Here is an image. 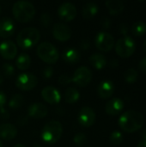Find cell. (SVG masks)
Listing matches in <instances>:
<instances>
[{"label":"cell","mask_w":146,"mask_h":147,"mask_svg":"<svg viewBox=\"0 0 146 147\" xmlns=\"http://www.w3.org/2000/svg\"><path fill=\"white\" fill-rule=\"evenodd\" d=\"M144 121V116L141 113L135 110H128L120 117L119 126L126 133H134L142 127Z\"/></svg>","instance_id":"cell-1"},{"label":"cell","mask_w":146,"mask_h":147,"mask_svg":"<svg viewBox=\"0 0 146 147\" xmlns=\"http://www.w3.org/2000/svg\"><path fill=\"white\" fill-rule=\"evenodd\" d=\"M40 39V31L34 27L24 28L16 36V43L19 47L23 50L31 49L34 47Z\"/></svg>","instance_id":"cell-2"},{"label":"cell","mask_w":146,"mask_h":147,"mask_svg":"<svg viewBox=\"0 0 146 147\" xmlns=\"http://www.w3.org/2000/svg\"><path fill=\"white\" fill-rule=\"evenodd\" d=\"M35 8L34 4L28 1H16L12 7V13L15 18L22 23L30 22L35 16Z\"/></svg>","instance_id":"cell-3"},{"label":"cell","mask_w":146,"mask_h":147,"mask_svg":"<svg viewBox=\"0 0 146 147\" xmlns=\"http://www.w3.org/2000/svg\"><path fill=\"white\" fill-rule=\"evenodd\" d=\"M63 134V126L58 121H51L47 122L41 130V139L47 144H54L58 142Z\"/></svg>","instance_id":"cell-4"},{"label":"cell","mask_w":146,"mask_h":147,"mask_svg":"<svg viewBox=\"0 0 146 147\" xmlns=\"http://www.w3.org/2000/svg\"><path fill=\"white\" fill-rule=\"evenodd\" d=\"M36 52L39 58L49 65L55 64L59 57V53L56 47L47 41L40 43L37 47Z\"/></svg>","instance_id":"cell-5"},{"label":"cell","mask_w":146,"mask_h":147,"mask_svg":"<svg viewBox=\"0 0 146 147\" xmlns=\"http://www.w3.org/2000/svg\"><path fill=\"white\" fill-rule=\"evenodd\" d=\"M136 49V44L130 36H124L118 40L115 44L116 53L121 58H129L133 54Z\"/></svg>","instance_id":"cell-6"},{"label":"cell","mask_w":146,"mask_h":147,"mask_svg":"<svg viewBox=\"0 0 146 147\" xmlns=\"http://www.w3.org/2000/svg\"><path fill=\"white\" fill-rule=\"evenodd\" d=\"M15 86L22 91H29L36 87L38 84L37 78L29 72L19 74L15 79Z\"/></svg>","instance_id":"cell-7"},{"label":"cell","mask_w":146,"mask_h":147,"mask_svg":"<svg viewBox=\"0 0 146 147\" xmlns=\"http://www.w3.org/2000/svg\"><path fill=\"white\" fill-rule=\"evenodd\" d=\"M71 79L72 82L77 86L85 87L91 82L92 71L87 66H80L74 71Z\"/></svg>","instance_id":"cell-8"},{"label":"cell","mask_w":146,"mask_h":147,"mask_svg":"<svg viewBox=\"0 0 146 147\" xmlns=\"http://www.w3.org/2000/svg\"><path fill=\"white\" fill-rule=\"evenodd\" d=\"M95 44L97 49L102 52H109L114 46V39L108 32H99L95 38Z\"/></svg>","instance_id":"cell-9"},{"label":"cell","mask_w":146,"mask_h":147,"mask_svg":"<svg viewBox=\"0 0 146 147\" xmlns=\"http://www.w3.org/2000/svg\"><path fill=\"white\" fill-rule=\"evenodd\" d=\"M96 120V114L90 107H83L80 109L77 116L78 123L84 127L93 126Z\"/></svg>","instance_id":"cell-10"},{"label":"cell","mask_w":146,"mask_h":147,"mask_svg":"<svg viewBox=\"0 0 146 147\" xmlns=\"http://www.w3.org/2000/svg\"><path fill=\"white\" fill-rule=\"evenodd\" d=\"M77 7L70 2L64 3L58 8V15L59 18L65 22H71L77 16Z\"/></svg>","instance_id":"cell-11"},{"label":"cell","mask_w":146,"mask_h":147,"mask_svg":"<svg viewBox=\"0 0 146 147\" xmlns=\"http://www.w3.org/2000/svg\"><path fill=\"white\" fill-rule=\"evenodd\" d=\"M71 28L63 22H58L52 28V36L59 41H67L71 39Z\"/></svg>","instance_id":"cell-12"},{"label":"cell","mask_w":146,"mask_h":147,"mask_svg":"<svg viewBox=\"0 0 146 147\" xmlns=\"http://www.w3.org/2000/svg\"><path fill=\"white\" fill-rule=\"evenodd\" d=\"M17 54V47L10 40H3L0 43V55L8 60L14 59Z\"/></svg>","instance_id":"cell-13"},{"label":"cell","mask_w":146,"mask_h":147,"mask_svg":"<svg viewBox=\"0 0 146 147\" xmlns=\"http://www.w3.org/2000/svg\"><path fill=\"white\" fill-rule=\"evenodd\" d=\"M41 97L50 104H58L61 101V94L53 86H46L41 90Z\"/></svg>","instance_id":"cell-14"},{"label":"cell","mask_w":146,"mask_h":147,"mask_svg":"<svg viewBox=\"0 0 146 147\" xmlns=\"http://www.w3.org/2000/svg\"><path fill=\"white\" fill-rule=\"evenodd\" d=\"M15 30V24L10 17H3L0 19V37L9 38Z\"/></svg>","instance_id":"cell-15"},{"label":"cell","mask_w":146,"mask_h":147,"mask_svg":"<svg viewBox=\"0 0 146 147\" xmlns=\"http://www.w3.org/2000/svg\"><path fill=\"white\" fill-rule=\"evenodd\" d=\"M48 109L41 102H33L28 108V116L35 119H41L47 115Z\"/></svg>","instance_id":"cell-16"},{"label":"cell","mask_w":146,"mask_h":147,"mask_svg":"<svg viewBox=\"0 0 146 147\" xmlns=\"http://www.w3.org/2000/svg\"><path fill=\"white\" fill-rule=\"evenodd\" d=\"M114 84L110 80L102 81L97 87V94L102 99H108L111 97L114 92Z\"/></svg>","instance_id":"cell-17"},{"label":"cell","mask_w":146,"mask_h":147,"mask_svg":"<svg viewBox=\"0 0 146 147\" xmlns=\"http://www.w3.org/2000/svg\"><path fill=\"white\" fill-rule=\"evenodd\" d=\"M124 109V102L121 99L114 97L108 102L105 107L106 113L108 115L114 116L119 115Z\"/></svg>","instance_id":"cell-18"},{"label":"cell","mask_w":146,"mask_h":147,"mask_svg":"<svg viewBox=\"0 0 146 147\" xmlns=\"http://www.w3.org/2000/svg\"><path fill=\"white\" fill-rule=\"evenodd\" d=\"M17 135L16 127L10 123L0 125V138L3 140H12Z\"/></svg>","instance_id":"cell-19"},{"label":"cell","mask_w":146,"mask_h":147,"mask_svg":"<svg viewBox=\"0 0 146 147\" xmlns=\"http://www.w3.org/2000/svg\"><path fill=\"white\" fill-rule=\"evenodd\" d=\"M62 59L65 63L68 64H77L81 59V54L77 49L67 48L62 53Z\"/></svg>","instance_id":"cell-20"},{"label":"cell","mask_w":146,"mask_h":147,"mask_svg":"<svg viewBox=\"0 0 146 147\" xmlns=\"http://www.w3.org/2000/svg\"><path fill=\"white\" fill-rule=\"evenodd\" d=\"M89 63L96 70H102L107 65L108 61L103 54L100 53H95L89 57Z\"/></svg>","instance_id":"cell-21"},{"label":"cell","mask_w":146,"mask_h":147,"mask_svg":"<svg viewBox=\"0 0 146 147\" xmlns=\"http://www.w3.org/2000/svg\"><path fill=\"white\" fill-rule=\"evenodd\" d=\"M98 5L94 2L85 3L82 8V16L84 19H90L98 13Z\"/></svg>","instance_id":"cell-22"},{"label":"cell","mask_w":146,"mask_h":147,"mask_svg":"<svg viewBox=\"0 0 146 147\" xmlns=\"http://www.w3.org/2000/svg\"><path fill=\"white\" fill-rule=\"evenodd\" d=\"M105 4L109 13L113 16L119 15L124 10V3L120 0H108Z\"/></svg>","instance_id":"cell-23"},{"label":"cell","mask_w":146,"mask_h":147,"mask_svg":"<svg viewBox=\"0 0 146 147\" xmlns=\"http://www.w3.org/2000/svg\"><path fill=\"white\" fill-rule=\"evenodd\" d=\"M31 65V58L26 53H22L15 59V65L19 70L26 71Z\"/></svg>","instance_id":"cell-24"},{"label":"cell","mask_w":146,"mask_h":147,"mask_svg":"<svg viewBox=\"0 0 146 147\" xmlns=\"http://www.w3.org/2000/svg\"><path fill=\"white\" fill-rule=\"evenodd\" d=\"M80 98V93L78 90L74 87H69L66 89L65 92V100L66 102L70 104H73L77 102Z\"/></svg>","instance_id":"cell-25"},{"label":"cell","mask_w":146,"mask_h":147,"mask_svg":"<svg viewBox=\"0 0 146 147\" xmlns=\"http://www.w3.org/2000/svg\"><path fill=\"white\" fill-rule=\"evenodd\" d=\"M24 103V96L22 94H15L9 101V107L13 109L21 108Z\"/></svg>","instance_id":"cell-26"},{"label":"cell","mask_w":146,"mask_h":147,"mask_svg":"<svg viewBox=\"0 0 146 147\" xmlns=\"http://www.w3.org/2000/svg\"><path fill=\"white\" fill-rule=\"evenodd\" d=\"M132 32L136 36L144 35L146 33V23L143 21H139L135 22L132 28Z\"/></svg>","instance_id":"cell-27"},{"label":"cell","mask_w":146,"mask_h":147,"mask_svg":"<svg viewBox=\"0 0 146 147\" xmlns=\"http://www.w3.org/2000/svg\"><path fill=\"white\" fill-rule=\"evenodd\" d=\"M124 78L126 83L128 84H133L138 79V71L133 68H129L126 71L124 74Z\"/></svg>","instance_id":"cell-28"},{"label":"cell","mask_w":146,"mask_h":147,"mask_svg":"<svg viewBox=\"0 0 146 147\" xmlns=\"http://www.w3.org/2000/svg\"><path fill=\"white\" fill-rule=\"evenodd\" d=\"M73 142L77 147H83L87 142V137L84 133H77L73 138Z\"/></svg>","instance_id":"cell-29"},{"label":"cell","mask_w":146,"mask_h":147,"mask_svg":"<svg viewBox=\"0 0 146 147\" xmlns=\"http://www.w3.org/2000/svg\"><path fill=\"white\" fill-rule=\"evenodd\" d=\"M2 71L7 78H10L15 74V67L9 63H3L2 65Z\"/></svg>","instance_id":"cell-30"},{"label":"cell","mask_w":146,"mask_h":147,"mask_svg":"<svg viewBox=\"0 0 146 147\" xmlns=\"http://www.w3.org/2000/svg\"><path fill=\"white\" fill-rule=\"evenodd\" d=\"M109 140H110V142L113 145L118 146V145H120L123 141V135H122V134L120 132L114 131V132H113L111 134Z\"/></svg>","instance_id":"cell-31"},{"label":"cell","mask_w":146,"mask_h":147,"mask_svg":"<svg viewBox=\"0 0 146 147\" xmlns=\"http://www.w3.org/2000/svg\"><path fill=\"white\" fill-rule=\"evenodd\" d=\"M40 23L44 27H46V28L48 27L51 24V22H52V16H51L50 13H48V12H43L40 15Z\"/></svg>","instance_id":"cell-32"},{"label":"cell","mask_w":146,"mask_h":147,"mask_svg":"<svg viewBox=\"0 0 146 147\" xmlns=\"http://www.w3.org/2000/svg\"><path fill=\"white\" fill-rule=\"evenodd\" d=\"M58 82L61 85H67V84H71L72 82V79L68 74H62L61 76H59V78L58 79Z\"/></svg>","instance_id":"cell-33"},{"label":"cell","mask_w":146,"mask_h":147,"mask_svg":"<svg viewBox=\"0 0 146 147\" xmlns=\"http://www.w3.org/2000/svg\"><path fill=\"white\" fill-rule=\"evenodd\" d=\"M54 73V70L52 66H46L43 69L41 74H42V77L46 79H49L52 77Z\"/></svg>","instance_id":"cell-34"},{"label":"cell","mask_w":146,"mask_h":147,"mask_svg":"<svg viewBox=\"0 0 146 147\" xmlns=\"http://www.w3.org/2000/svg\"><path fill=\"white\" fill-rule=\"evenodd\" d=\"M90 47V42L88 39H83L80 41V48L82 50H88Z\"/></svg>","instance_id":"cell-35"},{"label":"cell","mask_w":146,"mask_h":147,"mask_svg":"<svg viewBox=\"0 0 146 147\" xmlns=\"http://www.w3.org/2000/svg\"><path fill=\"white\" fill-rule=\"evenodd\" d=\"M101 24H102V27L104 29H108V28H109L110 26H111V21H110V19L108 18V17H103L102 20Z\"/></svg>","instance_id":"cell-36"},{"label":"cell","mask_w":146,"mask_h":147,"mask_svg":"<svg viewBox=\"0 0 146 147\" xmlns=\"http://www.w3.org/2000/svg\"><path fill=\"white\" fill-rule=\"evenodd\" d=\"M0 117L3 120H6L9 117V113L4 107L0 108Z\"/></svg>","instance_id":"cell-37"},{"label":"cell","mask_w":146,"mask_h":147,"mask_svg":"<svg viewBox=\"0 0 146 147\" xmlns=\"http://www.w3.org/2000/svg\"><path fill=\"white\" fill-rule=\"evenodd\" d=\"M7 102V97H6V95L0 90V108L2 107H4L5 103Z\"/></svg>","instance_id":"cell-38"},{"label":"cell","mask_w":146,"mask_h":147,"mask_svg":"<svg viewBox=\"0 0 146 147\" xmlns=\"http://www.w3.org/2000/svg\"><path fill=\"white\" fill-rule=\"evenodd\" d=\"M139 67L143 72L146 73V58H144L140 60V62L139 64Z\"/></svg>","instance_id":"cell-39"},{"label":"cell","mask_w":146,"mask_h":147,"mask_svg":"<svg viewBox=\"0 0 146 147\" xmlns=\"http://www.w3.org/2000/svg\"><path fill=\"white\" fill-rule=\"evenodd\" d=\"M120 30L121 32V34H123L124 35H126L128 32V28H127V26L126 24H121L120 27Z\"/></svg>","instance_id":"cell-40"},{"label":"cell","mask_w":146,"mask_h":147,"mask_svg":"<svg viewBox=\"0 0 146 147\" xmlns=\"http://www.w3.org/2000/svg\"><path fill=\"white\" fill-rule=\"evenodd\" d=\"M110 65H111L112 67H116V66H118V61H117L116 59H113V60L110 62Z\"/></svg>","instance_id":"cell-41"},{"label":"cell","mask_w":146,"mask_h":147,"mask_svg":"<svg viewBox=\"0 0 146 147\" xmlns=\"http://www.w3.org/2000/svg\"><path fill=\"white\" fill-rule=\"evenodd\" d=\"M138 147H146V140H141V141L139 143Z\"/></svg>","instance_id":"cell-42"},{"label":"cell","mask_w":146,"mask_h":147,"mask_svg":"<svg viewBox=\"0 0 146 147\" xmlns=\"http://www.w3.org/2000/svg\"><path fill=\"white\" fill-rule=\"evenodd\" d=\"M141 137L143 138V140H146V129L142 131V133H141Z\"/></svg>","instance_id":"cell-43"},{"label":"cell","mask_w":146,"mask_h":147,"mask_svg":"<svg viewBox=\"0 0 146 147\" xmlns=\"http://www.w3.org/2000/svg\"><path fill=\"white\" fill-rule=\"evenodd\" d=\"M13 147H26L24 145H22V144H16V145H15Z\"/></svg>","instance_id":"cell-44"},{"label":"cell","mask_w":146,"mask_h":147,"mask_svg":"<svg viewBox=\"0 0 146 147\" xmlns=\"http://www.w3.org/2000/svg\"><path fill=\"white\" fill-rule=\"evenodd\" d=\"M3 76H2V74L0 73V85L3 84Z\"/></svg>","instance_id":"cell-45"},{"label":"cell","mask_w":146,"mask_h":147,"mask_svg":"<svg viewBox=\"0 0 146 147\" xmlns=\"http://www.w3.org/2000/svg\"><path fill=\"white\" fill-rule=\"evenodd\" d=\"M143 49H144V51L146 53V40L144 42V44H143Z\"/></svg>","instance_id":"cell-46"},{"label":"cell","mask_w":146,"mask_h":147,"mask_svg":"<svg viewBox=\"0 0 146 147\" xmlns=\"http://www.w3.org/2000/svg\"><path fill=\"white\" fill-rule=\"evenodd\" d=\"M33 147H42V146H40V144H34V146H33Z\"/></svg>","instance_id":"cell-47"},{"label":"cell","mask_w":146,"mask_h":147,"mask_svg":"<svg viewBox=\"0 0 146 147\" xmlns=\"http://www.w3.org/2000/svg\"><path fill=\"white\" fill-rule=\"evenodd\" d=\"M0 147H3V143L1 142V140H0Z\"/></svg>","instance_id":"cell-48"},{"label":"cell","mask_w":146,"mask_h":147,"mask_svg":"<svg viewBox=\"0 0 146 147\" xmlns=\"http://www.w3.org/2000/svg\"><path fill=\"white\" fill-rule=\"evenodd\" d=\"M0 12H1V8H0Z\"/></svg>","instance_id":"cell-49"},{"label":"cell","mask_w":146,"mask_h":147,"mask_svg":"<svg viewBox=\"0 0 146 147\" xmlns=\"http://www.w3.org/2000/svg\"><path fill=\"white\" fill-rule=\"evenodd\" d=\"M88 147H92V146H88Z\"/></svg>","instance_id":"cell-50"}]
</instances>
